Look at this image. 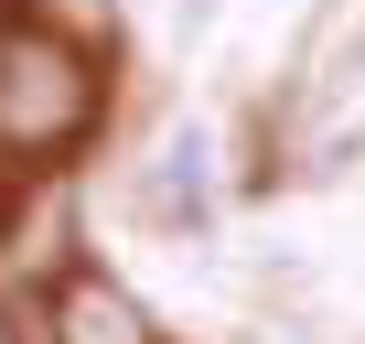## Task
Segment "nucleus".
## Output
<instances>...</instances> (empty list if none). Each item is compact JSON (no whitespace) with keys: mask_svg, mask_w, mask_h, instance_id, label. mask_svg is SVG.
I'll return each mask as SVG.
<instances>
[{"mask_svg":"<svg viewBox=\"0 0 365 344\" xmlns=\"http://www.w3.org/2000/svg\"><path fill=\"white\" fill-rule=\"evenodd\" d=\"M129 216H140V237H205V140H194V129H172V140L140 161Z\"/></svg>","mask_w":365,"mask_h":344,"instance_id":"f03ea898","label":"nucleus"},{"mask_svg":"<svg viewBox=\"0 0 365 344\" xmlns=\"http://www.w3.org/2000/svg\"><path fill=\"white\" fill-rule=\"evenodd\" d=\"M76 118H86V76H76L65 44H43V33L0 44V129L43 151V140H65Z\"/></svg>","mask_w":365,"mask_h":344,"instance_id":"f257e3e1","label":"nucleus"},{"mask_svg":"<svg viewBox=\"0 0 365 344\" xmlns=\"http://www.w3.org/2000/svg\"><path fill=\"white\" fill-rule=\"evenodd\" d=\"M54 333H65V344H150V323H140L118 290H97V280H86V290H65Z\"/></svg>","mask_w":365,"mask_h":344,"instance_id":"7ed1b4c3","label":"nucleus"},{"mask_svg":"<svg viewBox=\"0 0 365 344\" xmlns=\"http://www.w3.org/2000/svg\"><path fill=\"white\" fill-rule=\"evenodd\" d=\"M161 11H172V22H205V11H215V0H161Z\"/></svg>","mask_w":365,"mask_h":344,"instance_id":"20e7f679","label":"nucleus"}]
</instances>
